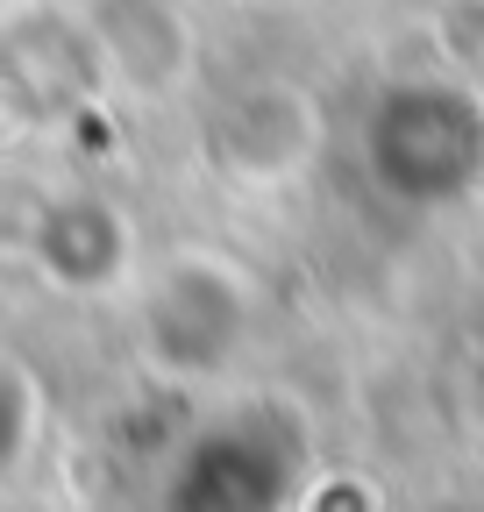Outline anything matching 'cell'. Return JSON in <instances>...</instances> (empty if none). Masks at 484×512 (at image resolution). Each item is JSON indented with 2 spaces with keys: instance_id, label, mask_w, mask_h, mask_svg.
I'll list each match as a JSON object with an SVG mask.
<instances>
[{
  "instance_id": "cell-1",
  "label": "cell",
  "mask_w": 484,
  "mask_h": 512,
  "mask_svg": "<svg viewBox=\"0 0 484 512\" xmlns=\"http://www.w3.org/2000/svg\"><path fill=\"white\" fill-rule=\"evenodd\" d=\"M307 434L271 399L207 413L157 477V512H292Z\"/></svg>"
},
{
  "instance_id": "cell-2",
  "label": "cell",
  "mask_w": 484,
  "mask_h": 512,
  "mask_svg": "<svg viewBox=\"0 0 484 512\" xmlns=\"http://www.w3.org/2000/svg\"><path fill=\"white\" fill-rule=\"evenodd\" d=\"M257 335V299L235 264L207 249H171L136 271V356L171 384H207L235 370Z\"/></svg>"
},
{
  "instance_id": "cell-3",
  "label": "cell",
  "mask_w": 484,
  "mask_h": 512,
  "mask_svg": "<svg viewBox=\"0 0 484 512\" xmlns=\"http://www.w3.org/2000/svg\"><path fill=\"white\" fill-rule=\"evenodd\" d=\"M29 264L72 299H107L121 285H136L143 271V242L129 228V214L79 192V200H50L29 221Z\"/></svg>"
},
{
  "instance_id": "cell-4",
  "label": "cell",
  "mask_w": 484,
  "mask_h": 512,
  "mask_svg": "<svg viewBox=\"0 0 484 512\" xmlns=\"http://www.w3.org/2000/svg\"><path fill=\"white\" fill-rule=\"evenodd\" d=\"M29 441H36V399H29V384L0 363V477L29 456Z\"/></svg>"
},
{
  "instance_id": "cell-5",
  "label": "cell",
  "mask_w": 484,
  "mask_h": 512,
  "mask_svg": "<svg viewBox=\"0 0 484 512\" xmlns=\"http://www.w3.org/2000/svg\"><path fill=\"white\" fill-rule=\"evenodd\" d=\"M8 136H15V128H8V114H0V150H8Z\"/></svg>"
}]
</instances>
